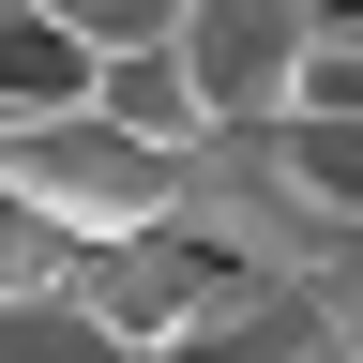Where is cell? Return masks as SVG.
<instances>
[{
	"instance_id": "5",
	"label": "cell",
	"mask_w": 363,
	"mask_h": 363,
	"mask_svg": "<svg viewBox=\"0 0 363 363\" xmlns=\"http://www.w3.org/2000/svg\"><path fill=\"white\" fill-rule=\"evenodd\" d=\"M91 121V45L61 30V0H0V136Z\"/></svg>"
},
{
	"instance_id": "4",
	"label": "cell",
	"mask_w": 363,
	"mask_h": 363,
	"mask_svg": "<svg viewBox=\"0 0 363 363\" xmlns=\"http://www.w3.org/2000/svg\"><path fill=\"white\" fill-rule=\"evenodd\" d=\"M61 303H76L121 363H167V348H182V318L212 303V272L152 227V242H91V257H61Z\"/></svg>"
},
{
	"instance_id": "3",
	"label": "cell",
	"mask_w": 363,
	"mask_h": 363,
	"mask_svg": "<svg viewBox=\"0 0 363 363\" xmlns=\"http://www.w3.org/2000/svg\"><path fill=\"white\" fill-rule=\"evenodd\" d=\"M303 30L318 0H182V106L197 136H272L303 106Z\"/></svg>"
},
{
	"instance_id": "2",
	"label": "cell",
	"mask_w": 363,
	"mask_h": 363,
	"mask_svg": "<svg viewBox=\"0 0 363 363\" xmlns=\"http://www.w3.org/2000/svg\"><path fill=\"white\" fill-rule=\"evenodd\" d=\"M0 197H16L61 257L152 242L167 227V152H136V136H106V121H45V136H0Z\"/></svg>"
},
{
	"instance_id": "7",
	"label": "cell",
	"mask_w": 363,
	"mask_h": 363,
	"mask_svg": "<svg viewBox=\"0 0 363 363\" xmlns=\"http://www.w3.org/2000/svg\"><path fill=\"white\" fill-rule=\"evenodd\" d=\"M0 363H121V348L91 333L61 288H30V303H0Z\"/></svg>"
},
{
	"instance_id": "8",
	"label": "cell",
	"mask_w": 363,
	"mask_h": 363,
	"mask_svg": "<svg viewBox=\"0 0 363 363\" xmlns=\"http://www.w3.org/2000/svg\"><path fill=\"white\" fill-rule=\"evenodd\" d=\"M288 121H363V16H318L303 30V106Z\"/></svg>"
},
{
	"instance_id": "1",
	"label": "cell",
	"mask_w": 363,
	"mask_h": 363,
	"mask_svg": "<svg viewBox=\"0 0 363 363\" xmlns=\"http://www.w3.org/2000/svg\"><path fill=\"white\" fill-rule=\"evenodd\" d=\"M167 242L197 257L212 288H272V272H318V257H348L333 227L288 197L272 136H197V152L167 167Z\"/></svg>"
},
{
	"instance_id": "9",
	"label": "cell",
	"mask_w": 363,
	"mask_h": 363,
	"mask_svg": "<svg viewBox=\"0 0 363 363\" xmlns=\"http://www.w3.org/2000/svg\"><path fill=\"white\" fill-rule=\"evenodd\" d=\"M30 288H61V242H45V227L0 197V303H30Z\"/></svg>"
},
{
	"instance_id": "6",
	"label": "cell",
	"mask_w": 363,
	"mask_h": 363,
	"mask_svg": "<svg viewBox=\"0 0 363 363\" xmlns=\"http://www.w3.org/2000/svg\"><path fill=\"white\" fill-rule=\"evenodd\" d=\"M272 167L333 242H363V121H272Z\"/></svg>"
}]
</instances>
